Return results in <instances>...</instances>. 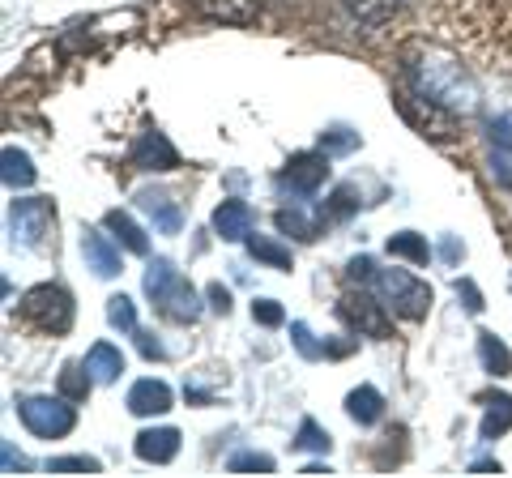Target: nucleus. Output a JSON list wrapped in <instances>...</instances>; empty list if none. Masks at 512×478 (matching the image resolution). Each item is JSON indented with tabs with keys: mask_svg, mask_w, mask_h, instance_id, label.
Here are the masks:
<instances>
[{
	"mask_svg": "<svg viewBox=\"0 0 512 478\" xmlns=\"http://www.w3.org/2000/svg\"><path fill=\"white\" fill-rule=\"evenodd\" d=\"M410 77H414V86H419L423 99L440 103V107H453V111H474L478 107V86L461 65L423 60V65H410Z\"/></svg>",
	"mask_w": 512,
	"mask_h": 478,
	"instance_id": "1",
	"label": "nucleus"
},
{
	"mask_svg": "<svg viewBox=\"0 0 512 478\" xmlns=\"http://www.w3.org/2000/svg\"><path fill=\"white\" fill-rule=\"evenodd\" d=\"M146 295L180 325H192L201 316V295L192 291V282L163 257L150 261V269H146Z\"/></svg>",
	"mask_w": 512,
	"mask_h": 478,
	"instance_id": "2",
	"label": "nucleus"
},
{
	"mask_svg": "<svg viewBox=\"0 0 512 478\" xmlns=\"http://www.w3.org/2000/svg\"><path fill=\"white\" fill-rule=\"evenodd\" d=\"M372 291L384 308L406 316V321H423L427 308H431V286L419 282L414 274H406V269H376Z\"/></svg>",
	"mask_w": 512,
	"mask_h": 478,
	"instance_id": "3",
	"label": "nucleus"
},
{
	"mask_svg": "<svg viewBox=\"0 0 512 478\" xmlns=\"http://www.w3.org/2000/svg\"><path fill=\"white\" fill-rule=\"evenodd\" d=\"M22 321L35 325L39 333H64L73 325V295L56 282H43L22 299Z\"/></svg>",
	"mask_w": 512,
	"mask_h": 478,
	"instance_id": "4",
	"label": "nucleus"
},
{
	"mask_svg": "<svg viewBox=\"0 0 512 478\" xmlns=\"http://www.w3.org/2000/svg\"><path fill=\"white\" fill-rule=\"evenodd\" d=\"M56 227V205L52 197H22L9 205V235L22 248H43Z\"/></svg>",
	"mask_w": 512,
	"mask_h": 478,
	"instance_id": "5",
	"label": "nucleus"
},
{
	"mask_svg": "<svg viewBox=\"0 0 512 478\" xmlns=\"http://www.w3.org/2000/svg\"><path fill=\"white\" fill-rule=\"evenodd\" d=\"M18 414H22V423L30 427V432L43 436V440H60L77 427V410L69 406V397H64V402L60 397H22Z\"/></svg>",
	"mask_w": 512,
	"mask_h": 478,
	"instance_id": "6",
	"label": "nucleus"
},
{
	"mask_svg": "<svg viewBox=\"0 0 512 478\" xmlns=\"http://www.w3.org/2000/svg\"><path fill=\"white\" fill-rule=\"evenodd\" d=\"M325 180H329V154L325 150H303L282 167L278 188L291 193V197H316L320 188H325Z\"/></svg>",
	"mask_w": 512,
	"mask_h": 478,
	"instance_id": "7",
	"label": "nucleus"
},
{
	"mask_svg": "<svg viewBox=\"0 0 512 478\" xmlns=\"http://www.w3.org/2000/svg\"><path fill=\"white\" fill-rule=\"evenodd\" d=\"M128 163L137 171H175L180 167V150H175L158 129H146L133 141V150H128Z\"/></svg>",
	"mask_w": 512,
	"mask_h": 478,
	"instance_id": "8",
	"label": "nucleus"
},
{
	"mask_svg": "<svg viewBox=\"0 0 512 478\" xmlns=\"http://www.w3.org/2000/svg\"><path fill=\"white\" fill-rule=\"evenodd\" d=\"M137 205L150 214V222L163 235H180L184 227V210H180V201H175L171 193H163V188H141L137 193Z\"/></svg>",
	"mask_w": 512,
	"mask_h": 478,
	"instance_id": "9",
	"label": "nucleus"
},
{
	"mask_svg": "<svg viewBox=\"0 0 512 478\" xmlns=\"http://www.w3.org/2000/svg\"><path fill=\"white\" fill-rule=\"evenodd\" d=\"M380 308H384L380 299H367V295H346L342 304H338V312H342L359 333H372V338H389V321H384Z\"/></svg>",
	"mask_w": 512,
	"mask_h": 478,
	"instance_id": "10",
	"label": "nucleus"
},
{
	"mask_svg": "<svg viewBox=\"0 0 512 478\" xmlns=\"http://www.w3.org/2000/svg\"><path fill=\"white\" fill-rule=\"evenodd\" d=\"M252 205L248 201H222L214 210V231L227 239V244H239V239L252 235Z\"/></svg>",
	"mask_w": 512,
	"mask_h": 478,
	"instance_id": "11",
	"label": "nucleus"
},
{
	"mask_svg": "<svg viewBox=\"0 0 512 478\" xmlns=\"http://www.w3.org/2000/svg\"><path fill=\"white\" fill-rule=\"evenodd\" d=\"M137 457L141 461H154V466H167V461L180 453V432L175 427H150V432L137 436Z\"/></svg>",
	"mask_w": 512,
	"mask_h": 478,
	"instance_id": "12",
	"label": "nucleus"
},
{
	"mask_svg": "<svg viewBox=\"0 0 512 478\" xmlns=\"http://www.w3.org/2000/svg\"><path fill=\"white\" fill-rule=\"evenodd\" d=\"M82 257H86V265L99 278H116L120 274V248L111 244L107 235H99V231H86L82 235Z\"/></svg>",
	"mask_w": 512,
	"mask_h": 478,
	"instance_id": "13",
	"label": "nucleus"
},
{
	"mask_svg": "<svg viewBox=\"0 0 512 478\" xmlns=\"http://www.w3.org/2000/svg\"><path fill=\"white\" fill-rule=\"evenodd\" d=\"M128 410L133 414H167L171 410V389L163 380H137L128 389Z\"/></svg>",
	"mask_w": 512,
	"mask_h": 478,
	"instance_id": "14",
	"label": "nucleus"
},
{
	"mask_svg": "<svg viewBox=\"0 0 512 478\" xmlns=\"http://www.w3.org/2000/svg\"><path fill=\"white\" fill-rule=\"evenodd\" d=\"M86 368L99 385H111V380H120V372H124V355L111 342H94L86 355Z\"/></svg>",
	"mask_w": 512,
	"mask_h": 478,
	"instance_id": "15",
	"label": "nucleus"
},
{
	"mask_svg": "<svg viewBox=\"0 0 512 478\" xmlns=\"http://www.w3.org/2000/svg\"><path fill=\"white\" fill-rule=\"evenodd\" d=\"M346 414L355 423H363V427H372L380 414H384V397H380V389H372V385H359L355 393L346 397Z\"/></svg>",
	"mask_w": 512,
	"mask_h": 478,
	"instance_id": "16",
	"label": "nucleus"
},
{
	"mask_svg": "<svg viewBox=\"0 0 512 478\" xmlns=\"http://www.w3.org/2000/svg\"><path fill=\"white\" fill-rule=\"evenodd\" d=\"M0 175H5L9 188H30L39 171H35V163H30V154L5 146V154H0Z\"/></svg>",
	"mask_w": 512,
	"mask_h": 478,
	"instance_id": "17",
	"label": "nucleus"
},
{
	"mask_svg": "<svg viewBox=\"0 0 512 478\" xmlns=\"http://www.w3.org/2000/svg\"><path fill=\"white\" fill-rule=\"evenodd\" d=\"M107 231H111V235H120V244H124L128 252H137V257H146V252H150L146 231H141L124 210H111V214H107Z\"/></svg>",
	"mask_w": 512,
	"mask_h": 478,
	"instance_id": "18",
	"label": "nucleus"
},
{
	"mask_svg": "<svg viewBox=\"0 0 512 478\" xmlns=\"http://www.w3.org/2000/svg\"><path fill=\"white\" fill-rule=\"evenodd\" d=\"M248 252H252V261L274 265V269H291L295 265L291 248H282L278 239H265V235H248Z\"/></svg>",
	"mask_w": 512,
	"mask_h": 478,
	"instance_id": "19",
	"label": "nucleus"
},
{
	"mask_svg": "<svg viewBox=\"0 0 512 478\" xmlns=\"http://www.w3.org/2000/svg\"><path fill=\"white\" fill-rule=\"evenodd\" d=\"M389 257H402V261H414V265H427V261H431V248H427V239H423V235L397 231V235H389Z\"/></svg>",
	"mask_w": 512,
	"mask_h": 478,
	"instance_id": "20",
	"label": "nucleus"
},
{
	"mask_svg": "<svg viewBox=\"0 0 512 478\" xmlns=\"http://www.w3.org/2000/svg\"><path fill=\"white\" fill-rule=\"evenodd\" d=\"M478 355H483L491 376H508L512 372V355H508V346L495 338V333H478Z\"/></svg>",
	"mask_w": 512,
	"mask_h": 478,
	"instance_id": "21",
	"label": "nucleus"
},
{
	"mask_svg": "<svg viewBox=\"0 0 512 478\" xmlns=\"http://www.w3.org/2000/svg\"><path fill=\"white\" fill-rule=\"evenodd\" d=\"M512 427V397H491L487 402V414H483V440H495V436H504Z\"/></svg>",
	"mask_w": 512,
	"mask_h": 478,
	"instance_id": "22",
	"label": "nucleus"
},
{
	"mask_svg": "<svg viewBox=\"0 0 512 478\" xmlns=\"http://www.w3.org/2000/svg\"><path fill=\"white\" fill-rule=\"evenodd\" d=\"M90 385H94V376H90L86 363H69V368L60 372V393L69 397V402H86Z\"/></svg>",
	"mask_w": 512,
	"mask_h": 478,
	"instance_id": "23",
	"label": "nucleus"
},
{
	"mask_svg": "<svg viewBox=\"0 0 512 478\" xmlns=\"http://www.w3.org/2000/svg\"><path fill=\"white\" fill-rule=\"evenodd\" d=\"M201 13H210L218 22H248L252 18V5L248 0H197Z\"/></svg>",
	"mask_w": 512,
	"mask_h": 478,
	"instance_id": "24",
	"label": "nucleus"
},
{
	"mask_svg": "<svg viewBox=\"0 0 512 478\" xmlns=\"http://www.w3.org/2000/svg\"><path fill=\"white\" fill-rule=\"evenodd\" d=\"M107 321H111V329H120V333H137V308H133V299H128V295H111L107 299Z\"/></svg>",
	"mask_w": 512,
	"mask_h": 478,
	"instance_id": "25",
	"label": "nucleus"
},
{
	"mask_svg": "<svg viewBox=\"0 0 512 478\" xmlns=\"http://www.w3.org/2000/svg\"><path fill=\"white\" fill-rule=\"evenodd\" d=\"M278 231L295 239H316V222L303 210H278Z\"/></svg>",
	"mask_w": 512,
	"mask_h": 478,
	"instance_id": "26",
	"label": "nucleus"
},
{
	"mask_svg": "<svg viewBox=\"0 0 512 478\" xmlns=\"http://www.w3.org/2000/svg\"><path fill=\"white\" fill-rule=\"evenodd\" d=\"M295 449L329 453V432H325V427H320L316 419H303V423H299V436H295Z\"/></svg>",
	"mask_w": 512,
	"mask_h": 478,
	"instance_id": "27",
	"label": "nucleus"
},
{
	"mask_svg": "<svg viewBox=\"0 0 512 478\" xmlns=\"http://www.w3.org/2000/svg\"><path fill=\"white\" fill-rule=\"evenodd\" d=\"M227 470L231 474H269V470H274V457H265V453H235L227 461Z\"/></svg>",
	"mask_w": 512,
	"mask_h": 478,
	"instance_id": "28",
	"label": "nucleus"
},
{
	"mask_svg": "<svg viewBox=\"0 0 512 478\" xmlns=\"http://www.w3.org/2000/svg\"><path fill=\"white\" fill-rule=\"evenodd\" d=\"M355 146H359V133L342 129V124H338V129H329V133H320V150H325V154H350Z\"/></svg>",
	"mask_w": 512,
	"mask_h": 478,
	"instance_id": "29",
	"label": "nucleus"
},
{
	"mask_svg": "<svg viewBox=\"0 0 512 478\" xmlns=\"http://www.w3.org/2000/svg\"><path fill=\"white\" fill-rule=\"evenodd\" d=\"M393 5H397V0H346V9L355 13L359 22H380Z\"/></svg>",
	"mask_w": 512,
	"mask_h": 478,
	"instance_id": "30",
	"label": "nucleus"
},
{
	"mask_svg": "<svg viewBox=\"0 0 512 478\" xmlns=\"http://www.w3.org/2000/svg\"><path fill=\"white\" fill-rule=\"evenodd\" d=\"M252 321L265 325V329H278L286 321V312H282L278 299H256V304H252Z\"/></svg>",
	"mask_w": 512,
	"mask_h": 478,
	"instance_id": "31",
	"label": "nucleus"
},
{
	"mask_svg": "<svg viewBox=\"0 0 512 478\" xmlns=\"http://www.w3.org/2000/svg\"><path fill=\"white\" fill-rule=\"evenodd\" d=\"M491 175L500 188H512V146H491Z\"/></svg>",
	"mask_w": 512,
	"mask_h": 478,
	"instance_id": "32",
	"label": "nucleus"
},
{
	"mask_svg": "<svg viewBox=\"0 0 512 478\" xmlns=\"http://www.w3.org/2000/svg\"><path fill=\"white\" fill-rule=\"evenodd\" d=\"M47 470L52 474H94L99 470V461L94 457H52L47 461Z\"/></svg>",
	"mask_w": 512,
	"mask_h": 478,
	"instance_id": "33",
	"label": "nucleus"
},
{
	"mask_svg": "<svg viewBox=\"0 0 512 478\" xmlns=\"http://www.w3.org/2000/svg\"><path fill=\"white\" fill-rule=\"evenodd\" d=\"M355 197H359V188H355V184H342V188H338V193H333V205H329V218H346V214H350V210H355V205H359Z\"/></svg>",
	"mask_w": 512,
	"mask_h": 478,
	"instance_id": "34",
	"label": "nucleus"
},
{
	"mask_svg": "<svg viewBox=\"0 0 512 478\" xmlns=\"http://www.w3.org/2000/svg\"><path fill=\"white\" fill-rule=\"evenodd\" d=\"M291 338H295V346H299V355H308V359L325 355V346H316V338H312L308 325H291Z\"/></svg>",
	"mask_w": 512,
	"mask_h": 478,
	"instance_id": "35",
	"label": "nucleus"
},
{
	"mask_svg": "<svg viewBox=\"0 0 512 478\" xmlns=\"http://www.w3.org/2000/svg\"><path fill=\"white\" fill-rule=\"evenodd\" d=\"M487 137H491V146H512V116H491Z\"/></svg>",
	"mask_w": 512,
	"mask_h": 478,
	"instance_id": "36",
	"label": "nucleus"
},
{
	"mask_svg": "<svg viewBox=\"0 0 512 478\" xmlns=\"http://www.w3.org/2000/svg\"><path fill=\"white\" fill-rule=\"evenodd\" d=\"M457 299H466V312H483V295H478V286L470 278L457 282Z\"/></svg>",
	"mask_w": 512,
	"mask_h": 478,
	"instance_id": "37",
	"label": "nucleus"
},
{
	"mask_svg": "<svg viewBox=\"0 0 512 478\" xmlns=\"http://www.w3.org/2000/svg\"><path fill=\"white\" fill-rule=\"evenodd\" d=\"M205 295H210V308H214V312H222V316L231 312V291H227L222 282H210V291H205Z\"/></svg>",
	"mask_w": 512,
	"mask_h": 478,
	"instance_id": "38",
	"label": "nucleus"
},
{
	"mask_svg": "<svg viewBox=\"0 0 512 478\" xmlns=\"http://www.w3.org/2000/svg\"><path fill=\"white\" fill-rule=\"evenodd\" d=\"M137 346H141V355H146V359H163L167 355L163 342H158L154 333H146V329H137Z\"/></svg>",
	"mask_w": 512,
	"mask_h": 478,
	"instance_id": "39",
	"label": "nucleus"
},
{
	"mask_svg": "<svg viewBox=\"0 0 512 478\" xmlns=\"http://www.w3.org/2000/svg\"><path fill=\"white\" fill-rule=\"evenodd\" d=\"M0 457H5V474H13V470H26V457H22V453H13V444H9V440L0 444Z\"/></svg>",
	"mask_w": 512,
	"mask_h": 478,
	"instance_id": "40",
	"label": "nucleus"
},
{
	"mask_svg": "<svg viewBox=\"0 0 512 478\" xmlns=\"http://www.w3.org/2000/svg\"><path fill=\"white\" fill-rule=\"evenodd\" d=\"M444 257H448V261H457V257H461V248H457V239H444Z\"/></svg>",
	"mask_w": 512,
	"mask_h": 478,
	"instance_id": "41",
	"label": "nucleus"
}]
</instances>
